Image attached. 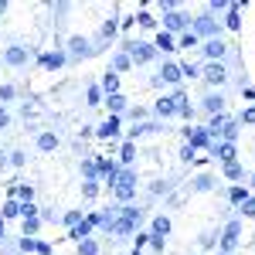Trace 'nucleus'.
I'll list each match as a JSON object with an SVG mask.
<instances>
[{
  "mask_svg": "<svg viewBox=\"0 0 255 255\" xmlns=\"http://www.w3.org/2000/svg\"><path fill=\"white\" fill-rule=\"evenodd\" d=\"M133 65H146V61L157 58V48L153 44H146V41H126V48H123Z\"/></svg>",
  "mask_w": 255,
  "mask_h": 255,
  "instance_id": "nucleus-1",
  "label": "nucleus"
},
{
  "mask_svg": "<svg viewBox=\"0 0 255 255\" xmlns=\"http://www.w3.org/2000/svg\"><path fill=\"white\" fill-rule=\"evenodd\" d=\"M191 34H204V38H221V20H215L211 14H201V17H194V24H191Z\"/></svg>",
  "mask_w": 255,
  "mask_h": 255,
  "instance_id": "nucleus-2",
  "label": "nucleus"
},
{
  "mask_svg": "<svg viewBox=\"0 0 255 255\" xmlns=\"http://www.w3.org/2000/svg\"><path fill=\"white\" fill-rule=\"evenodd\" d=\"M72 61H82L89 58V55H96V48H92V41L82 38V34H75V38H68V51H65Z\"/></svg>",
  "mask_w": 255,
  "mask_h": 255,
  "instance_id": "nucleus-3",
  "label": "nucleus"
},
{
  "mask_svg": "<svg viewBox=\"0 0 255 255\" xmlns=\"http://www.w3.org/2000/svg\"><path fill=\"white\" fill-rule=\"evenodd\" d=\"M184 143L191 150H211V139H208V129L204 126H187L184 129Z\"/></svg>",
  "mask_w": 255,
  "mask_h": 255,
  "instance_id": "nucleus-4",
  "label": "nucleus"
},
{
  "mask_svg": "<svg viewBox=\"0 0 255 255\" xmlns=\"http://www.w3.org/2000/svg\"><path fill=\"white\" fill-rule=\"evenodd\" d=\"M238 238H242V225L238 221H228L225 225V235H221V242H218V252H235L238 249Z\"/></svg>",
  "mask_w": 255,
  "mask_h": 255,
  "instance_id": "nucleus-5",
  "label": "nucleus"
},
{
  "mask_svg": "<svg viewBox=\"0 0 255 255\" xmlns=\"http://www.w3.org/2000/svg\"><path fill=\"white\" fill-rule=\"evenodd\" d=\"M201 79L208 82V85H225V82H228V68H225L221 61H208V65L201 68Z\"/></svg>",
  "mask_w": 255,
  "mask_h": 255,
  "instance_id": "nucleus-6",
  "label": "nucleus"
},
{
  "mask_svg": "<svg viewBox=\"0 0 255 255\" xmlns=\"http://www.w3.org/2000/svg\"><path fill=\"white\" fill-rule=\"evenodd\" d=\"M3 61H7L10 68H20V65L31 61V48H24V44H10V48L3 51Z\"/></svg>",
  "mask_w": 255,
  "mask_h": 255,
  "instance_id": "nucleus-7",
  "label": "nucleus"
},
{
  "mask_svg": "<svg viewBox=\"0 0 255 255\" xmlns=\"http://www.w3.org/2000/svg\"><path fill=\"white\" fill-rule=\"evenodd\" d=\"M180 79H184V75H180V65H177V61H163V65H160V75H157L160 85H180Z\"/></svg>",
  "mask_w": 255,
  "mask_h": 255,
  "instance_id": "nucleus-8",
  "label": "nucleus"
},
{
  "mask_svg": "<svg viewBox=\"0 0 255 255\" xmlns=\"http://www.w3.org/2000/svg\"><path fill=\"white\" fill-rule=\"evenodd\" d=\"M201 51H204V58H208V61H221L225 55H228V44H225L221 38H211V41L201 44Z\"/></svg>",
  "mask_w": 255,
  "mask_h": 255,
  "instance_id": "nucleus-9",
  "label": "nucleus"
},
{
  "mask_svg": "<svg viewBox=\"0 0 255 255\" xmlns=\"http://www.w3.org/2000/svg\"><path fill=\"white\" fill-rule=\"evenodd\" d=\"M187 24H191V20L184 17L180 10H167V14H163V27H167V34H177V31L184 34V31H187Z\"/></svg>",
  "mask_w": 255,
  "mask_h": 255,
  "instance_id": "nucleus-10",
  "label": "nucleus"
},
{
  "mask_svg": "<svg viewBox=\"0 0 255 255\" xmlns=\"http://www.w3.org/2000/svg\"><path fill=\"white\" fill-rule=\"evenodd\" d=\"M211 157L221 160V163H235L238 150H235V143H211Z\"/></svg>",
  "mask_w": 255,
  "mask_h": 255,
  "instance_id": "nucleus-11",
  "label": "nucleus"
},
{
  "mask_svg": "<svg viewBox=\"0 0 255 255\" xmlns=\"http://www.w3.org/2000/svg\"><path fill=\"white\" fill-rule=\"evenodd\" d=\"M38 61H41V68H44V72H58L61 65L68 61V55H65V51H44Z\"/></svg>",
  "mask_w": 255,
  "mask_h": 255,
  "instance_id": "nucleus-12",
  "label": "nucleus"
},
{
  "mask_svg": "<svg viewBox=\"0 0 255 255\" xmlns=\"http://www.w3.org/2000/svg\"><path fill=\"white\" fill-rule=\"evenodd\" d=\"M201 106H204V113L221 116V113H225V96H221V92H208V96L201 99Z\"/></svg>",
  "mask_w": 255,
  "mask_h": 255,
  "instance_id": "nucleus-13",
  "label": "nucleus"
},
{
  "mask_svg": "<svg viewBox=\"0 0 255 255\" xmlns=\"http://www.w3.org/2000/svg\"><path fill=\"white\" fill-rule=\"evenodd\" d=\"M96 136H99V139H106V143H109V139H116V136H119V116H109L106 123H99Z\"/></svg>",
  "mask_w": 255,
  "mask_h": 255,
  "instance_id": "nucleus-14",
  "label": "nucleus"
},
{
  "mask_svg": "<svg viewBox=\"0 0 255 255\" xmlns=\"http://www.w3.org/2000/svg\"><path fill=\"white\" fill-rule=\"evenodd\" d=\"M58 133H55V129H41L38 133V150L41 153H51V150H58Z\"/></svg>",
  "mask_w": 255,
  "mask_h": 255,
  "instance_id": "nucleus-15",
  "label": "nucleus"
},
{
  "mask_svg": "<svg viewBox=\"0 0 255 255\" xmlns=\"http://www.w3.org/2000/svg\"><path fill=\"white\" fill-rule=\"evenodd\" d=\"M167 235H170V218L157 215V218H153V225H150V238H163V242H167Z\"/></svg>",
  "mask_w": 255,
  "mask_h": 255,
  "instance_id": "nucleus-16",
  "label": "nucleus"
},
{
  "mask_svg": "<svg viewBox=\"0 0 255 255\" xmlns=\"http://www.w3.org/2000/svg\"><path fill=\"white\" fill-rule=\"evenodd\" d=\"M153 113H157L160 119H170V116H177V102L170 96H163V99H157V106H153Z\"/></svg>",
  "mask_w": 255,
  "mask_h": 255,
  "instance_id": "nucleus-17",
  "label": "nucleus"
},
{
  "mask_svg": "<svg viewBox=\"0 0 255 255\" xmlns=\"http://www.w3.org/2000/svg\"><path fill=\"white\" fill-rule=\"evenodd\" d=\"M99 89H102V96H116V92H119V75L113 72V68L102 75V85H99Z\"/></svg>",
  "mask_w": 255,
  "mask_h": 255,
  "instance_id": "nucleus-18",
  "label": "nucleus"
},
{
  "mask_svg": "<svg viewBox=\"0 0 255 255\" xmlns=\"http://www.w3.org/2000/svg\"><path fill=\"white\" fill-rule=\"evenodd\" d=\"M92 228H96V225H92V221H89V218H82L79 225H75V228H72V235H68V238H75V242H85V238L92 235Z\"/></svg>",
  "mask_w": 255,
  "mask_h": 255,
  "instance_id": "nucleus-19",
  "label": "nucleus"
},
{
  "mask_svg": "<svg viewBox=\"0 0 255 255\" xmlns=\"http://www.w3.org/2000/svg\"><path fill=\"white\" fill-rule=\"evenodd\" d=\"M133 160H136V143L123 139V146H119V163H123V167H129Z\"/></svg>",
  "mask_w": 255,
  "mask_h": 255,
  "instance_id": "nucleus-20",
  "label": "nucleus"
},
{
  "mask_svg": "<svg viewBox=\"0 0 255 255\" xmlns=\"http://www.w3.org/2000/svg\"><path fill=\"white\" fill-rule=\"evenodd\" d=\"M102 102L109 106V116H119V113L126 109V96H123V92H116V96H106Z\"/></svg>",
  "mask_w": 255,
  "mask_h": 255,
  "instance_id": "nucleus-21",
  "label": "nucleus"
},
{
  "mask_svg": "<svg viewBox=\"0 0 255 255\" xmlns=\"http://www.w3.org/2000/svg\"><path fill=\"white\" fill-rule=\"evenodd\" d=\"M153 48H157V55H160V51H177V41H174V34L160 31V34H157V41H153Z\"/></svg>",
  "mask_w": 255,
  "mask_h": 255,
  "instance_id": "nucleus-22",
  "label": "nucleus"
},
{
  "mask_svg": "<svg viewBox=\"0 0 255 255\" xmlns=\"http://www.w3.org/2000/svg\"><path fill=\"white\" fill-rule=\"evenodd\" d=\"M228 201H232V204H245V201H249V187H245V184H232V187H228Z\"/></svg>",
  "mask_w": 255,
  "mask_h": 255,
  "instance_id": "nucleus-23",
  "label": "nucleus"
},
{
  "mask_svg": "<svg viewBox=\"0 0 255 255\" xmlns=\"http://www.w3.org/2000/svg\"><path fill=\"white\" fill-rule=\"evenodd\" d=\"M225 27H232V31H238V27H242V3H232V7H228Z\"/></svg>",
  "mask_w": 255,
  "mask_h": 255,
  "instance_id": "nucleus-24",
  "label": "nucleus"
},
{
  "mask_svg": "<svg viewBox=\"0 0 255 255\" xmlns=\"http://www.w3.org/2000/svg\"><path fill=\"white\" fill-rule=\"evenodd\" d=\"M113 194H116V201H119V204H129V201L136 197V187H126V184H116V187H113Z\"/></svg>",
  "mask_w": 255,
  "mask_h": 255,
  "instance_id": "nucleus-25",
  "label": "nucleus"
},
{
  "mask_svg": "<svg viewBox=\"0 0 255 255\" xmlns=\"http://www.w3.org/2000/svg\"><path fill=\"white\" fill-rule=\"evenodd\" d=\"M221 136H225V143H235V139H238V119H225Z\"/></svg>",
  "mask_w": 255,
  "mask_h": 255,
  "instance_id": "nucleus-26",
  "label": "nucleus"
},
{
  "mask_svg": "<svg viewBox=\"0 0 255 255\" xmlns=\"http://www.w3.org/2000/svg\"><path fill=\"white\" fill-rule=\"evenodd\" d=\"M129 68H133L129 55H126V51H116V55H113V72H129Z\"/></svg>",
  "mask_w": 255,
  "mask_h": 255,
  "instance_id": "nucleus-27",
  "label": "nucleus"
},
{
  "mask_svg": "<svg viewBox=\"0 0 255 255\" xmlns=\"http://www.w3.org/2000/svg\"><path fill=\"white\" fill-rule=\"evenodd\" d=\"M102 89H99V85H89V92H85V106H92V109H96L99 102H102Z\"/></svg>",
  "mask_w": 255,
  "mask_h": 255,
  "instance_id": "nucleus-28",
  "label": "nucleus"
},
{
  "mask_svg": "<svg viewBox=\"0 0 255 255\" xmlns=\"http://www.w3.org/2000/svg\"><path fill=\"white\" fill-rule=\"evenodd\" d=\"M20 215V204L14 201V197H7L3 201V211H0V218H17Z\"/></svg>",
  "mask_w": 255,
  "mask_h": 255,
  "instance_id": "nucleus-29",
  "label": "nucleus"
},
{
  "mask_svg": "<svg viewBox=\"0 0 255 255\" xmlns=\"http://www.w3.org/2000/svg\"><path fill=\"white\" fill-rule=\"evenodd\" d=\"M180 75L184 79H201V68H197L194 61H180Z\"/></svg>",
  "mask_w": 255,
  "mask_h": 255,
  "instance_id": "nucleus-30",
  "label": "nucleus"
},
{
  "mask_svg": "<svg viewBox=\"0 0 255 255\" xmlns=\"http://www.w3.org/2000/svg\"><path fill=\"white\" fill-rule=\"evenodd\" d=\"M225 177H228V180H242V177H245V170H242V163H225Z\"/></svg>",
  "mask_w": 255,
  "mask_h": 255,
  "instance_id": "nucleus-31",
  "label": "nucleus"
},
{
  "mask_svg": "<svg viewBox=\"0 0 255 255\" xmlns=\"http://www.w3.org/2000/svg\"><path fill=\"white\" fill-rule=\"evenodd\" d=\"M191 184H194V191H211V187H215V177H211V174H201L197 180H191Z\"/></svg>",
  "mask_w": 255,
  "mask_h": 255,
  "instance_id": "nucleus-32",
  "label": "nucleus"
},
{
  "mask_svg": "<svg viewBox=\"0 0 255 255\" xmlns=\"http://www.w3.org/2000/svg\"><path fill=\"white\" fill-rule=\"evenodd\" d=\"M79 255H99V242H96V238H85V242H79Z\"/></svg>",
  "mask_w": 255,
  "mask_h": 255,
  "instance_id": "nucleus-33",
  "label": "nucleus"
},
{
  "mask_svg": "<svg viewBox=\"0 0 255 255\" xmlns=\"http://www.w3.org/2000/svg\"><path fill=\"white\" fill-rule=\"evenodd\" d=\"M177 44H180V48H187V51H191V48H197V44H201V38H197V34H191V31H184V34H180V41H177Z\"/></svg>",
  "mask_w": 255,
  "mask_h": 255,
  "instance_id": "nucleus-34",
  "label": "nucleus"
},
{
  "mask_svg": "<svg viewBox=\"0 0 255 255\" xmlns=\"http://www.w3.org/2000/svg\"><path fill=\"white\" fill-rule=\"evenodd\" d=\"M116 34V17H109V20H102V27H99V38L106 41V38H113Z\"/></svg>",
  "mask_w": 255,
  "mask_h": 255,
  "instance_id": "nucleus-35",
  "label": "nucleus"
},
{
  "mask_svg": "<svg viewBox=\"0 0 255 255\" xmlns=\"http://www.w3.org/2000/svg\"><path fill=\"white\" fill-rule=\"evenodd\" d=\"M17 249H20V252H24V255H31V252H34V249H38V238L24 235V238H20V242H17Z\"/></svg>",
  "mask_w": 255,
  "mask_h": 255,
  "instance_id": "nucleus-36",
  "label": "nucleus"
},
{
  "mask_svg": "<svg viewBox=\"0 0 255 255\" xmlns=\"http://www.w3.org/2000/svg\"><path fill=\"white\" fill-rule=\"evenodd\" d=\"M136 24H139V27H157V17H153V14H146V10H139Z\"/></svg>",
  "mask_w": 255,
  "mask_h": 255,
  "instance_id": "nucleus-37",
  "label": "nucleus"
},
{
  "mask_svg": "<svg viewBox=\"0 0 255 255\" xmlns=\"http://www.w3.org/2000/svg\"><path fill=\"white\" fill-rule=\"evenodd\" d=\"M7 163H10V167H24V163H27V153H24V150H14V153L7 157Z\"/></svg>",
  "mask_w": 255,
  "mask_h": 255,
  "instance_id": "nucleus-38",
  "label": "nucleus"
},
{
  "mask_svg": "<svg viewBox=\"0 0 255 255\" xmlns=\"http://www.w3.org/2000/svg\"><path fill=\"white\" fill-rule=\"evenodd\" d=\"M14 96H17V89H14L10 82H7V85H0V106H3V102H10Z\"/></svg>",
  "mask_w": 255,
  "mask_h": 255,
  "instance_id": "nucleus-39",
  "label": "nucleus"
},
{
  "mask_svg": "<svg viewBox=\"0 0 255 255\" xmlns=\"http://www.w3.org/2000/svg\"><path fill=\"white\" fill-rule=\"evenodd\" d=\"M82 194L85 197H99V180H85V184H82Z\"/></svg>",
  "mask_w": 255,
  "mask_h": 255,
  "instance_id": "nucleus-40",
  "label": "nucleus"
},
{
  "mask_svg": "<svg viewBox=\"0 0 255 255\" xmlns=\"http://www.w3.org/2000/svg\"><path fill=\"white\" fill-rule=\"evenodd\" d=\"M41 228V218H24V235H34Z\"/></svg>",
  "mask_w": 255,
  "mask_h": 255,
  "instance_id": "nucleus-41",
  "label": "nucleus"
},
{
  "mask_svg": "<svg viewBox=\"0 0 255 255\" xmlns=\"http://www.w3.org/2000/svg\"><path fill=\"white\" fill-rule=\"evenodd\" d=\"M61 221H65L68 228H75V225L82 221V211H65V218H61Z\"/></svg>",
  "mask_w": 255,
  "mask_h": 255,
  "instance_id": "nucleus-42",
  "label": "nucleus"
},
{
  "mask_svg": "<svg viewBox=\"0 0 255 255\" xmlns=\"http://www.w3.org/2000/svg\"><path fill=\"white\" fill-rule=\"evenodd\" d=\"M20 218H38V204H20Z\"/></svg>",
  "mask_w": 255,
  "mask_h": 255,
  "instance_id": "nucleus-43",
  "label": "nucleus"
},
{
  "mask_svg": "<svg viewBox=\"0 0 255 255\" xmlns=\"http://www.w3.org/2000/svg\"><path fill=\"white\" fill-rule=\"evenodd\" d=\"M242 215H245V218H255V197H249V201L242 204Z\"/></svg>",
  "mask_w": 255,
  "mask_h": 255,
  "instance_id": "nucleus-44",
  "label": "nucleus"
},
{
  "mask_svg": "<svg viewBox=\"0 0 255 255\" xmlns=\"http://www.w3.org/2000/svg\"><path fill=\"white\" fill-rule=\"evenodd\" d=\"M167 191H170V184H167V180H157V184L150 187V194H167Z\"/></svg>",
  "mask_w": 255,
  "mask_h": 255,
  "instance_id": "nucleus-45",
  "label": "nucleus"
},
{
  "mask_svg": "<svg viewBox=\"0 0 255 255\" xmlns=\"http://www.w3.org/2000/svg\"><path fill=\"white\" fill-rule=\"evenodd\" d=\"M242 123H255V106H249V109H242Z\"/></svg>",
  "mask_w": 255,
  "mask_h": 255,
  "instance_id": "nucleus-46",
  "label": "nucleus"
},
{
  "mask_svg": "<svg viewBox=\"0 0 255 255\" xmlns=\"http://www.w3.org/2000/svg\"><path fill=\"white\" fill-rule=\"evenodd\" d=\"M194 157H197V150H191V146L184 143V146H180V160H194Z\"/></svg>",
  "mask_w": 255,
  "mask_h": 255,
  "instance_id": "nucleus-47",
  "label": "nucleus"
},
{
  "mask_svg": "<svg viewBox=\"0 0 255 255\" xmlns=\"http://www.w3.org/2000/svg\"><path fill=\"white\" fill-rule=\"evenodd\" d=\"M146 242H150V232H136V252L146 245Z\"/></svg>",
  "mask_w": 255,
  "mask_h": 255,
  "instance_id": "nucleus-48",
  "label": "nucleus"
},
{
  "mask_svg": "<svg viewBox=\"0 0 255 255\" xmlns=\"http://www.w3.org/2000/svg\"><path fill=\"white\" fill-rule=\"evenodd\" d=\"M7 126H10V113L0 106V129H7Z\"/></svg>",
  "mask_w": 255,
  "mask_h": 255,
  "instance_id": "nucleus-49",
  "label": "nucleus"
},
{
  "mask_svg": "<svg viewBox=\"0 0 255 255\" xmlns=\"http://www.w3.org/2000/svg\"><path fill=\"white\" fill-rule=\"evenodd\" d=\"M129 116H133V119H146V109H143V106H133Z\"/></svg>",
  "mask_w": 255,
  "mask_h": 255,
  "instance_id": "nucleus-50",
  "label": "nucleus"
},
{
  "mask_svg": "<svg viewBox=\"0 0 255 255\" xmlns=\"http://www.w3.org/2000/svg\"><path fill=\"white\" fill-rule=\"evenodd\" d=\"M34 252H38V255H51V245H48V242H38V249H34Z\"/></svg>",
  "mask_w": 255,
  "mask_h": 255,
  "instance_id": "nucleus-51",
  "label": "nucleus"
},
{
  "mask_svg": "<svg viewBox=\"0 0 255 255\" xmlns=\"http://www.w3.org/2000/svg\"><path fill=\"white\" fill-rule=\"evenodd\" d=\"M7 157H10V153H7V150H0V170L7 167Z\"/></svg>",
  "mask_w": 255,
  "mask_h": 255,
  "instance_id": "nucleus-52",
  "label": "nucleus"
},
{
  "mask_svg": "<svg viewBox=\"0 0 255 255\" xmlns=\"http://www.w3.org/2000/svg\"><path fill=\"white\" fill-rule=\"evenodd\" d=\"M0 14H7V3H3V0H0Z\"/></svg>",
  "mask_w": 255,
  "mask_h": 255,
  "instance_id": "nucleus-53",
  "label": "nucleus"
},
{
  "mask_svg": "<svg viewBox=\"0 0 255 255\" xmlns=\"http://www.w3.org/2000/svg\"><path fill=\"white\" fill-rule=\"evenodd\" d=\"M0 238H3V221H0Z\"/></svg>",
  "mask_w": 255,
  "mask_h": 255,
  "instance_id": "nucleus-54",
  "label": "nucleus"
},
{
  "mask_svg": "<svg viewBox=\"0 0 255 255\" xmlns=\"http://www.w3.org/2000/svg\"><path fill=\"white\" fill-rule=\"evenodd\" d=\"M129 255H139V252H136V249H133V252H129Z\"/></svg>",
  "mask_w": 255,
  "mask_h": 255,
  "instance_id": "nucleus-55",
  "label": "nucleus"
},
{
  "mask_svg": "<svg viewBox=\"0 0 255 255\" xmlns=\"http://www.w3.org/2000/svg\"><path fill=\"white\" fill-rule=\"evenodd\" d=\"M252 187H255V174H252Z\"/></svg>",
  "mask_w": 255,
  "mask_h": 255,
  "instance_id": "nucleus-56",
  "label": "nucleus"
},
{
  "mask_svg": "<svg viewBox=\"0 0 255 255\" xmlns=\"http://www.w3.org/2000/svg\"><path fill=\"white\" fill-rule=\"evenodd\" d=\"M218 255H228V252H218Z\"/></svg>",
  "mask_w": 255,
  "mask_h": 255,
  "instance_id": "nucleus-57",
  "label": "nucleus"
}]
</instances>
